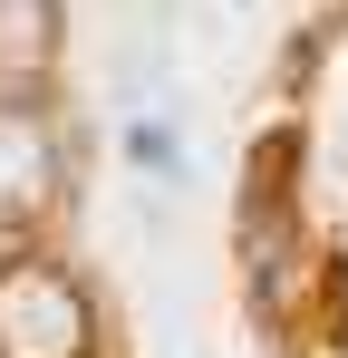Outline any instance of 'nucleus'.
I'll list each match as a JSON object with an SVG mask.
<instances>
[{
	"label": "nucleus",
	"instance_id": "nucleus-1",
	"mask_svg": "<svg viewBox=\"0 0 348 358\" xmlns=\"http://www.w3.org/2000/svg\"><path fill=\"white\" fill-rule=\"evenodd\" d=\"M0 358H97V310L68 262H0Z\"/></svg>",
	"mask_w": 348,
	"mask_h": 358
},
{
	"label": "nucleus",
	"instance_id": "nucleus-2",
	"mask_svg": "<svg viewBox=\"0 0 348 358\" xmlns=\"http://www.w3.org/2000/svg\"><path fill=\"white\" fill-rule=\"evenodd\" d=\"M58 175H68V155H58L49 117H29V107H0V223H29V213H49V203H58Z\"/></svg>",
	"mask_w": 348,
	"mask_h": 358
},
{
	"label": "nucleus",
	"instance_id": "nucleus-3",
	"mask_svg": "<svg viewBox=\"0 0 348 358\" xmlns=\"http://www.w3.org/2000/svg\"><path fill=\"white\" fill-rule=\"evenodd\" d=\"M49 49H58V0H0V68L39 78Z\"/></svg>",
	"mask_w": 348,
	"mask_h": 358
}]
</instances>
